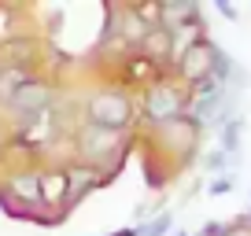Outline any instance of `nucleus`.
<instances>
[{"label": "nucleus", "instance_id": "2eb2a0df", "mask_svg": "<svg viewBox=\"0 0 251 236\" xmlns=\"http://www.w3.org/2000/svg\"><path fill=\"white\" fill-rule=\"evenodd\" d=\"M226 236H251V229H248V225H229Z\"/></svg>", "mask_w": 251, "mask_h": 236}, {"label": "nucleus", "instance_id": "dca6fc26", "mask_svg": "<svg viewBox=\"0 0 251 236\" xmlns=\"http://www.w3.org/2000/svg\"><path fill=\"white\" fill-rule=\"evenodd\" d=\"M218 11H222V15H226V19H236V8H233V4H226V0H222V4H218Z\"/></svg>", "mask_w": 251, "mask_h": 236}, {"label": "nucleus", "instance_id": "f8f14e48", "mask_svg": "<svg viewBox=\"0 0 251 236\" xmlns=\"http://www.w3.org/2000/svg\"><path fill=\"white\" fill-rule=\"evenodd\" d=\"M233 159H236V155H226V151H211V155L203 159V166H207V170H222V166H229Z\"/></svg>", "mask_w": 251, "mask_h": 236}, {"label": "nucleus", "instance_id": "1a4fd4ad", "mask_svg": "<svg viewBox=\"0 0 251 236\" xmlns=\"http://www.w3.org/2000/svg\"><path fill=\"white\" fill-rule=\"evenodd\" d=\"M26 81H33L26 67H4V71H0V96H4V100H11V96L26 85Z\"/></svg>", "mask_w": 251, "mask_h": 236}, {"label": "nucleus", "instance_id": "39448f33", "mask_svg": "<svg viewBox=\"0 0 251 236\" xmlns=\"http://www.w3.org/2000/svg\"><path fill=\"white\" fill-rule=\"evenodd\" d=\"M211 59H214V45H207L203 37L196 41V45L188 48L185 55H181V63H177V74L188 81V85H196V81L211 78Z\"/></svg>", "mask_w": 251, "mask_h": 236}, {"label": "nucleus", "instance_id": "f257e3e1", "mask_svg": "<svg viewBox=\"0 0 251 236\" xmlns=\"http://www.w3.org/2000/svg\"><path fill=\"white\" fill-rule=\"evenodd\" d=\"M129 122H133V103H129L126 93H118V89H103V93L89 96L85 126H100V129H111V133H122Z\"/></svg>", "mask_w": 251, "mask_h": 236}, {"label": "nucleus", "instance_id": "6e6552de", "mask_svg": "<svg viewBox=\"0 0 251 236\" xmlns=\"http://www.w3.org/2000/svg\"><path fill=\"white\" fill-rule=\"evenodd\" d=\"M67 173V203H74V199H81L89 192V185H96V170L93 166H71V170H63Z\"/></svg>", "mask_w": 251, "mask_h": 236}, {"label": "nucleus", "instance_id": "f03ea898", "mask_svg": "<svg viewBox=\"0 0 251 236\" xmlns=\"http://www.w3.org/2000/svg\"><path fill=\"white\" fill-rule=\"evenodd\" d=\"M185 103H188V96L181 93L174 81H151V85L144 89V122H151V126H170V122H177Z\"/></svg>", "mask_w": 251, "mask_h": 236}, {"label": "nucleus", "instance_id": "f3484780", "mask_svg": "<svg viewBox=\"0 0 251 236\" xmlns=\"http://www.w3.org/2000/svg\"><path fill=\"white\" fill-rule=\"evenodd\" d=\"M174 236H188V233H174Z\"/></svg>", "mask_w": 251, "mask_h": 236}, {"label": "nucleus", "instance_id": "ddd939ff", "mask_svg": "<svg viewBox=\"0 0 251 236\" xmlns=\"http://www.w3.org/2000/svg\"><path fill=\"white\" fill-rule=\"evenodd\" d=\"M229 189H233V173H222V177H214V181L207 185L211 196H222V192H229Z\"/></svg>", "mask_w": 251, "mask_h": 236}, {"label": "nucleus", "instance_id": "0eeeda50", "mask_svg": "<svg viewBox=\"0 0 251 236\" xmlns=\"http://www.w3.org/2000/svg\"><path fill=\"white\" fill-rule=\"evenodd\" d=\"M37 177H41V203L45 207L67 203V173L63 170H48V173H37Z\"/></svg>", "mask_w": 251, "mask_h": 236}, {"label": "nucleus", "instance_id": "20e7f679", "mask_svg": "<svg viewBox=\"0 0 251 236\" xmlns=\"http://www.w3.org/2000/svg\"><path fill=\"white\" fill-rule=\"evenodd\" d=\"M48 103H52V93H48L45 81H26V85L8 100V107L15 111V115H23L26 122H30V118L37 122V118L48 111Z\"/></svg>", "mask_w": 251, "mask_h": 236}, {"label": "nucleus", "instance_id": "7ed1b4c3", "mask_svg": "<svg viewBox=\"0 0 251 236\" xmlns=\"http://www.w3.org/2000/svg\"><path fill=\"white\" fill-rule=\"evenodd\" d=\"M122 148H126V137L122 133H111V129L81 126V133H78V151H81V159L93 163V170L100 163H115Z\"/></svg>", "mask_w": 251, "mask_h": 236}, {"label": "nucleus", "instance_id": "423d86ee", "mask_svg": "<svg viewBox=\"0 0 251 236\" xmlns=\"http://www.w3.org/2000/svg\"><path fill=\"white\" fill-rule=\"evenodd\" d=\"M8 196H19L23 203H33V207H45L41 203V177L37 173H11L8 177Z\"/></svg>", "mask_w": 251, "mask_h": 236}, {"label": "nucleus", "instance_id": "4468645a", "mask_svg": "<svg viewBox=\"0 0 251 236\" xmlns=\"http://www.w3.org/2000/svg\"><path fill=\"white\" fill-rule=\"evenodd\" d=\"M229 225H222V221H207L203 229H200V236H226Z\"/></svg>", "mask_w": 251, "mask_h": 236}, {"label": "nucleus", "instance_id": "9d476101", "mask_svg": "<svg viewBox=\"0 0 251 236\" xmlns=\"http://www.w3.org/2000/svg\"><path fill=\"white\" fill-rule=\"evenodd\" d=\"M240 137H244V118H229L226 126H222V151L226 155H236L240 151Z\"/></svg>", "mask_w": 251, "mask_h": 236}, {"label": "nucleus", "instance_id": "9b49d317", "mask_svg": "<svg viewBox=\"0 0 251 236\" xmlns=\"http://www.w3.org/2000/svg\"><path fill=\"white\" fill-rule=\"evenodd\" d=\"M170 225H174L170 214H155V221H151V225H144L137 236H166V233H170Z\"/></svg>", "mask_w": 251, "mask_h": 236}]
</instances>
